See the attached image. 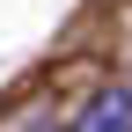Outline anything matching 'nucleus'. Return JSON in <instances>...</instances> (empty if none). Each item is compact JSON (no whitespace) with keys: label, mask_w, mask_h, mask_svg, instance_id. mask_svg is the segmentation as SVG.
<instances>
[{"label":"nucleus","mask_w":132,"mask_h":132,"mask_svg":"<svg viewBox=\"0 0 132 132\" xmlns=\"http://www.w3.org/2000/svg\"><path fill=\"white\" fill-rule=\"evenodd\" d=\"M66 132H132V95H125V88H103V95H88V110H81Z\"/></svg>","instance_id":"f257e3e1"}]
</instances>
